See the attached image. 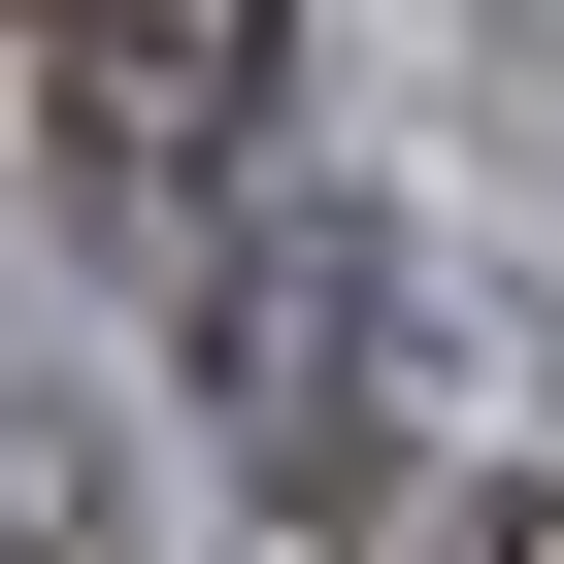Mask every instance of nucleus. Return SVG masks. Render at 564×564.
<instances>
[{
	"label": "nucleus",
	"mask_w": 564,
	"mask_h": 564,
	"mask_svg": "<svg viewBox=\"0 0 564 564\" xmlns=\"http://www.w3.org/2000/svg\"><path fill=\"white\" fill-rule=\"evenodd\" d=\"M199 432H232V498H300V531L399 465V232H366V199L265 166V232L199 265Z\"/></svg>",
	"instance_id": "f257e3e1"
},
{
	"label": "nucleus",
	"mask_w": 564,
	"mask_h": 564,
	"mask_svg": "<svg viewBox=\"0 0 564 564\" xmlns=\"http://www.w3.org/2000/svg\"><path fill=\"white\" fill-rule=\"evenodd\" d=\"M265 67H300V0H34L67 232H232L265 199Z\"/></svg>",
	"instance_id": "f03ea898"
},
{
	"label": "nucleus",
	"mask_w": 564,
	"mask_h": 564,
	"mask_svg": "<svg viewBox=\"0 0 564 564\" xmlns=\"http://www.w3.org/2000/svg\"><path fill=\"white\" fill-rule=\"evenodd\" d=\"M465 564H564V498H498V531H465Z\"/></svg>",
	"instance_id": "7ed1b4c3"
}]
</instances>
